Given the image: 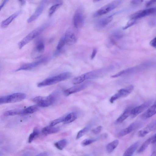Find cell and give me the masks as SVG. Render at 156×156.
I'll return each instance as SVG.
<instances>
[{"instance_id":"obj_16","label":"cell","mask_w":156,"mask_h":156,"mask_svg":"<svg viewBox=\"0 0 156 156\" xmlns=\"http://www.w3.org/2000/svg\"><path fill=\"white\" fill-rule=\"evenodd\" d=\"M156 129V120L151 122L143 129L139 131L138 135L140 137L145 136L150 132Z\"/></svg>"},{"instance_id":"obj_35","label":"cell","mask_w":156,"mask_h":156,"mask_svg":"<svg viewBox=\"0 0 156 156\" xmlns=\"http://www.w3.org/2000/svg\"><path fill=\"white\" fill-rule=\"evenodd\" d=\"M62 3H58L51 6L49 9L48 11V15L51 16L55 11L60 7Z\"/></svg>"},{"instance_id":"obj_28","label":"cell","mask_w":156,"mask_h":156,"mask_svg":"<svg viewBox=\"0 0 156 156\" xmlns=\"http://www.w3.org/2000/svg\"><path fill=\"white\" fill-rule=\"evenodd\" d=\"M38 105H32L23 109L22 115H26L33 113L38 110Z\"/></svg>"},{"instance_id":"obj_30","label":"cell","mask_w":156,"mask_h":156,"mask_svg":"<svg viewBox=\"0 0 156 156\" xmlns=\"http://www.w3.org/2000/svg\"><path fill=\"white\" fill-rule=\"evenodd\" d=\"M23 109H14L7 111L4 113L5 116H12L22 114Z\"/></svg>"},{"instance_id":"obj_37","label":"cell","mask_w":156,"mask_h":156,"mask_svg":"<svg viewBox=\"0 0 156 156\" xmlns=\"http://www.w3.org/2000/svg\"><path fill=\"white\" fill-rule=\"evenodd\" d=\"M65 118V116L61 117L53 120L51 122L50 125L52 126H54L58 123L62 122H63Z\"/></svg>"},{"instance_id":"obj_22","label":"cell","mask_w":156,"mask_h":156,"mask_svg":"<svg viewBox=\"0 0 156 156\" xmlns=\"http://www.w3.org/2000/svg\"><path fill=\"white\" fill-rule=\"evenodd\" d=\"M59 129L57 127L49 126L43 128L42 130V133L44 135L55 133L59 131Z\"/></svg>"},{"instance_id":"obj_39","label":"cell","mask_w":156,"mask_h":156,"mask_svg":"<svg viewBox=\"0 0 156 156\" xmlns=\"http://www.w3.org/2000/svg\"><path fill=\"white\" fill-rule=\"evenodd\" d=\"M102 129V126H98L92 129V132L94 134H97L100 132Z\"/></svg>"},{"instance_id":"obj_17","label":"cell","mask_w":156,"mask_h":156,"mask_svg":"<svg viewBox=\"0 0 156 156\" xmlns=\"http://www.w3.org/2000/svg\"><path fill=\"white\" fill-rule=\"evenodd\" d=\"M44 4H41L36 9L34 13L28 18L27 22L30 23L36 20L41 15L43 11Z\"/></svg>"},{"instance_id":"obj_1","label":"cell","mask_w":156,"mask_h":156,"mask_svg":"<svg viewBox=\"0 0 156 156\" xmlns=\"http://www.w3.org/2000/svg\"><path fill=\"white\" fill-rule=\"evenodd\" d=\"M115 67L114 65H111L88 72L74 78L72 83L74 84H78L86 80L95 79L103 76L114 70Z\"/></svg>"},{"instance_id":"obj_20","label":"cell","mask_w":156,"mask_h":156,"mask_svg":"<svg viewBox=\"0 0 156 156\" xmlns=\"http://www.w3.org/2000/svg\"><path fill=\"white\" fill-rule=\"evenodd\" d=\"M113 19V17L112 16L102 19L97 22L96 26L99 28H103L108 24L112 21Z\"/></svg>"},{"instance_id":"obj_5","label":"cell","mask_w":156,"mask_h":156,"mask_svg":"<svg viewBox=\"0 0 156 156\" xmlns=\"http://www.w3.org/2000/svg\"><path fill=\"white\" fill-rule=\"evenodd\" d=\"M26 97L23 93L18 92L11 94L3 96L0 98V105L9 103H13L21 101Z\"/></svg>"},{"instance_id":"obj_9","label":"cell","mask_w":156,"mask_h":156,"mask_svg":"<svg viewBox=\"0 0 156 156\" xmlns=\"http://www.w3.org/2000/svg\"><path fill=\"white\" fill-rule=\"evenodd\" d=\"M45 49L43 42L39 41L36 42L30 54L31 57L34 59L38 58L41 56Z\"/></svg>"},{"instance_id":"obj_27","label":"cell","mask_w":156,"mask_h":156,"mask_svg":"<svg viewBox=\"0 0 156 156\" xmlns=\"http://www.w3.org/2000/svg\"><path fill=\"white\" fill-rule=\"evenodd\" d=\"M77 118V114L75 112H72L65 116L64 122L65 124L70 123L74 121Z\"/></svg>"},{"instance_id":"obj_25","label":"cell","mask_w":156,"mask_h":156,"mask_svg":"<svg viewBox=\"0 0 156 156\" xmlns=\"http://www.w3.org/2000/svg\"><path fill=\"white\" fill-rule=\"evenodd\" d=\"M132 108L131 107H129L125 109L122 114L117 119L116 122L121 123L123 122L131 115Z\"/></svg>"},{"instance_id":"obj_41","label":"cell","mask_w":156,"mask_h":156,"mask_svg":"<svg viewBox=\"0 0 156 156\" xmlns=\"http://www.w3.org/2000/svg\"><path fill=\"white\" fill-rule=\"evenodd\" d=\"M150 43L152 47L156 48V37L151 40Z\"/></svg>"},{"instance_id":"obj_45","label":"cell","mask_w":156,"mask_h":156,"mask_svg":"<svg viewBox=\"0 0 156 156\" xmlns=\"http://www.w3.org/2000/svg\"><path fill=\"white\" fill-rule=\"evenodd\" d=\"M18 1L21 5H24L26 3V0H18Z\"/></svg>"},{"instance_id":"obj_2","label":"cell","mask_w":156,"mask_h":156,"mask_svg":"<svg viewBox=\"0 0 156 156\" xmlns=\"http://www.w3.org/2000/svg\"><path fill=\"white\" fill-rule=\"evenodd\" d=\"M71 76V73L65 72L44 80L39 83L37 86L38 87H41L54 84L69 79Z\"/></svg>"},{"instance_id":"obj_26","label":"cell","mask_w":156,"mask_h":156,"mask_svg":"<svg viewBox=\"0 0 156 156\" xmlns=\"http://www.w3.org/2000/svg\"><path fill=\"white\" fill-rule=\"evenodd\" d=\"M154 138L153 135L147 139L138 150L137 152L140 153L144 151L148 147L150 143H152Z\"/></svg>"},{"instance_id":"obj_6","label":"cell","mask_w":156,"mask_h":156,"mask_svg":"<svg viewBox=\"0 0 156 156\" xmlns=\"http://www.w3.org/2000/svg\"><path fill=\"white\" fill-rule=\"evenodd\" d=\"M122 0H115L101 7L94 14L97 17L107 13L116 8L121 3Z\"/></svg>"},{"instance_id":"obj_14","label":"cell","mask_w":156,"mask_h":156,"mask_svg":"<svg viewBox=\"0 0 156 156\" xmlns=\"http://www.w3.org/2000/svg\"><path fill=\"white\" fill-rule=\"evenodd\" d=\"M151 102V100H148L141 105L132 108L131 110V115L133 117L136 116L147 108L150 105Z\"/></svg>"},{"instance_id":"obj_18","label":"cell","mask_w":156,"mask_h":156,"mask_svg":"<svg viewBox=\"0 0 156 156\" xmlns=\"http://www.w3.org/2000/svg\"><path fill=\"white\" fill-rule=\"evenodd\" d=\"M21 12L22 11L21 10L18 11L2 21L1 23V27L2 28H5L7 27L12 21L18 16Z\"/></svg>"},{"instance_id":"obj_15","label":"cell","mask_w":156,"mask_h":156,"mask_svg":"<svg viewBox=\"0 0 156 156\" xmlns=\"http://www.w3.org/2000/svg\"><path fill=\"white\" fill-rule=\"evenodd\" d=\"M89 83L86 82L81 84L74 86L68 88L64 91V94L66 96H68L72 94L76 93L85 89Z\"/></svg>"},{"instance_id":"obj_33","label":"cell","mask_w":156,"mask_h":156,"mask_svg":"<svg viewBox=\"0 0 156 156\" xmlns=\"http://www.w3.org/2000/svg\"><path fill=\"white\" fill-rule=\"evenodd\" d=\"M65 44L66 43L64 36L60 38L57 46L56 51L55 52L56 54L60 51Z\"/></svg>"},{"instance_id":"obj_8","label":"cell","mask_w":156,"mask_h":156,"mask_svg":"<svg viewBox=\"0 0 156 156\" xmlns=\"http://www.w3.org/2000/svg\"><path fill=\"white\" fill-rule=\"evenodd\" d=\"M133 89V86L131 85L120 89L117 93L111 98L110 99V102L113 103L115 101L119 98L126 97L132 92Z\"/></svg>"},{"instance_id":"obj_46","label":"cell","mask_w":156,"mask_h":156,"mask_svg":"<svg viewBox=\"0 0 156 156\" xmlns=\"http://www.w3.org/2000/svg\"><path fill=\"white\" fill-rule=\"evenodd\" d=\"M154 140L151 143L155 144L156 143V133L154 135Z\"/></svg>"},{"instance_id":"obj_13","label":"cell","mask_w":156,"mask_h":156,"mask_svg":"<svg viewBox=\"0 0 156 156\" xmlns=\"http://www.w3.org/2000/svg\"><path fill=\"white\" fill-rule=\"evenodd\" d=\"M66 44L70 45L75 43L77 41V37L73 31L71 29L67 30L64 35Z\"/></svg>"},{"instance_id":"obj_12","label":"cell","mask_w":156,"mask_h":156,"mask_svg":"<svg viewBox=\"0 0 156 156\" xmlns=\"http://www.w3.org/2000/svg\"><path fill=\"white\" fill-rule=\"evenodd\" d=\"M47 59L46 58H43L36 62L24 64L18 69H16L15 72L21 70H31L32 69L37 67L40 64L44 62Z\"/></svg>"},{"instance_id":"obj_19","label":"cell","mask_w":156,"mask_h":156,"mask_svg":"<svg viewBox=\"0 0 156 156\" xmlns=\"http://www.w3.org/2000/svg\"><path fill=\"white\" fill-rule=\"evenodd\" d=\"M156 114V101L141 115L143 119H147Z\"/></svg>"},{"instance_id":"obj_11","label":"cell","mask_w":156,"mask_h":156,"mask_svg":"<svg viewBox=\"0 0 156 156\" xmlns=\"http://www.w3.org/2000/svg\"><path fill=\"white\" fill-rule=\"evenodd\" d=\"M141 123L140 122H136L132 123L128 127L123 129L117 134L119 137L123 136L139 128Z\"/></svg>"},{"instance_id":"obj_40","label":"cell","mask_w":156,"mask_h":156,"mask_svg":"<svg viewBox=\"0 0 156 156\" xmlns=\"http://www.w3.org/2000/svg\"><path fill=\"white\" fill-rule=\"evenodd\" d=\"M143 0H132L131 1V4L133 5H137L141 3Z\"/></svg>"},{"instance_id":"obj_44","label":"cell","mask_w":156,"mask_h":156,"mask_svg":"<svg viewBox=\"0 0 156 156\" xmlns=\"http://www.w3.org/2000/svg\"><path fill=\"white\" fill-rule=\"evenodd\" d=\"M9 0H3V2L2 3L0 6V10L3 8L4 5L6 4V3L8 2Z\"/></svg>"},{"instance_id":"obj_43","label":"cell","mask_w":156,"mask_h":156,"mask_svg":"<svg viewBox=\"0 0 156 156\" xmlns=\"http://www.w3.org/2000/svg\"><path fill=\"white\" fill-rule=\"evenodd\" d=\"M97 52V49L96 48H94L92 51L90 57L91 59H93L95 57Z\"/></svg>"},{"instance_id":"obj_32","label":"cell","mask_w":156,"mask_h":156,"mask_svg":"<svg viewBox=\"0 0 156 156\" xmlns=\"http://www.w3.org/2000/svg\"><path fill=\"white\" fill-rule=\"evenodd\" d=\"M39 131L37 128H34L33 131L30 135L28 139V142L29 143H31L39 135Z\"/></svg>"},{"instance_id":"obj_49","label":"cell","mask_w":156,"mask_h":156,"mask_svg":"<svg viewBox=\"0 0 156 156\" xmlns=\"http://www.w3.org/2000/svg\"><path fill=\"white\" fill-rule=\"evenodd\" d=\"M101 0H93V2H98L100 1H101Z\"/></svg>"},{"instance_id":"obj_29","label":"cell","mask_w":156,"mask_h":156,"mask_svg":"<svg viewBox=\"0 0 156 156\" xmlns=\"http://www.w3.org/2000/svg\"><path fill=\"white\" fill-rule=\"evenodd\" d=\"M119 143L118 140H116L109 143L106 146V150L108 153L112 152L116 147Z\"/></svg>"},{"instance_id":"obj_21","label":"cell","mask_w":156,"mask_h":156,"mask_svg":"<svg viewBox=\"0 0 156 156\" xmlns=\"http://www.w3.org/2000/svg\"><path fill=\"white\" fill-rule=\"evenodd\" d=\"M122 32L119 30H116L113 32L110 37V42L113 44L115 41L121 39L123 36Z\"/></svg>"},{"instance_id":"obj_3","label":"cell","mask_w":156,"mask_h":156,"mask_svg":"<svg viewBox=\"0 0 156 156\" xmlns=\"http://www.w3.org/2000/svg\"><path fill=\"white\" fill-rule=\"evenodd\" d=\"M48 24H44L39 27L30 33L18 44V46L19 49H21L25 45L30 42L34 38L39 35L48 27Z\"/></svg>"},{"instance_id":"obj_4","label":"cell","mask_w":156,"mask_h":156,"mask_svg":"<svg viewBox=\"0 0 156 156\" xmlns=\"http://www.w3.org/2000/svg\"><path fill=\"white\" fill-rule=\"evenodd\" d=\"M57 93L54 92L46 97H36L33 98V101L39 107H48L54 103L57 99Z\"/></svg>"},{"instance_id":"obj_24","label":"cell","mask_w":156,"mask_h":156,"mask_svg":"<svg viewBox=\"0 0 156 156\" xmlns=\"http://www.w3.org/2000/svg\"><path fill=\"white\" fill-rule=\"evenodd\" d=\"M139 144V142L137 141L131 145L125 151L124 153L123 156H132L137 148Z\"/></svg>"},{"instance_id":"obj_23","label":"cell","mask_w":156,"mask_h":156,"mask_svg":"<svg viewBox=\"0 0 156 156\" xmlns=\"http://www.w3.org/2000/svg\"><path fill=\"white\" fill-rule=\"evenodd\" d=\"M136 68L135 67H134L124 69L114 75L112 76L111 77L112 78H115L129 74L135 71Z\"/></svg>"},{"instance_id":"obj_36","label":"cell","mask_w":156,"mask_h":156,"mask_svg":"<svg viewBox=\"0 0 156 156\" xmlns=\"http://www.w3.org/2000/svg\"><path fill=\"white\" fill-rule=\"evenodd\" d=\"M98 138L93 139H85L83 140L81 144L82 146H85L90 144L92 143L95 142L98 140Z\"/></svg>"},{"instance_id":"obj_34","label":"cell","mask_w":156,"mask_h":156,"mask_svg":"<svg viewBox=\"0 0 156 156\" xmlns=\"http://www.w3.org/2000/svg\"><path fill=\"white\" fill-rule=\"evenodd\" d=\"M90 126H86L80 130L76 136V139H78L83 136L85 133H86L90 129Z\"/></svg>"},{"instance_id":"obj_48","label":"cell","mask_w":156,"mask_h":156,"mask_svg":"<svg viewBox=\"0 0 156 156\" xmlns=\"http://www.w3.org/2000/svg\"><path fill=\"white\" fill-rule=\"evenodd\" d=\"M151 156H156V150L153 152Z\"/></svg>"},{"instance_id":"obj_31","label":"cell","mask_w":156,"mask_h":156,"mask_svg":"<svg viewBox=\"0 0 156 156\" xmlns=\"http://www.w3.org/2000/svg\"><path fill=\"white\" fill-rule=\"evenodd\" d=\"M67 141L66 139H63L54 144V145L58 149L62 150L66 146Z\"/></svg>"},{"instance_id":"obj_10","label":"cell","mask_w":156,"mask_h":156,"mask_svg":"<svg viewBox=\"0 0 156 156\" xmlns=\"http://www.w3.org/2000/svg\"><path fill=\"white\" fill-rule=\"evenodd\" d=\"M156 12V9L150 8L147 9L138 11L130 16V19L137 20L141 18L152 14Z\"/></svg>"},{"instance_id":"obj_38","label":"cell","mask_w":156,"mask_h":156,"mask_svg":"<svg viewBox=\"0 0 156 156\" xmlns=\"http://www.w3.org/2000/svg\"><path fill=\"white\" fill-rule=\"evenodd\" d=\"M136 22V20L130 19L126 25L123 27L122 29L124 30L126 29L135 24Z\"/></svg>"},{"instance_id":"obj_47","label":"cell","mask_w":156,"mask_h":156,"mask_svg":"<svg viewBox=\"0 0 156 156\" xmlns=\"http://www.w3.org/2000/svg\"><path fill=\"white\" fill-rule=\"evenodd\" d=\"M47 154H48L47 153H42L41 154H39L38 155H47Z\"/></svg>"},{"instance_id":"obj_42","label":"cell","mask_w":156,"mask_h":156,"mask_svg":"<svg viewBox=\"0 0 156 156\" xmlns=\"http://www.w3.org/2000/svg\"><path fill=\"white\" fill-rule=\"evenodd\" d=\"M155 3H156V0H150L146 3V6L147 7H149Z\"/></svg>"},{"instance_id":"obj_7","label":"cell","mask_w":156,"mask_h":156,"mask_svg":"<svg viewBox=\"0 0 156 156\" xmlns=\"http://www.w3.org/2000/svg\"><path fill=\"white\" fill-rule=\"evenodd\" d=\"M85 19L83 9L79 8L75 11L73 16V22L75 27L77 29L81 28L83 25Z\"/></svg>"}]
</instances>
